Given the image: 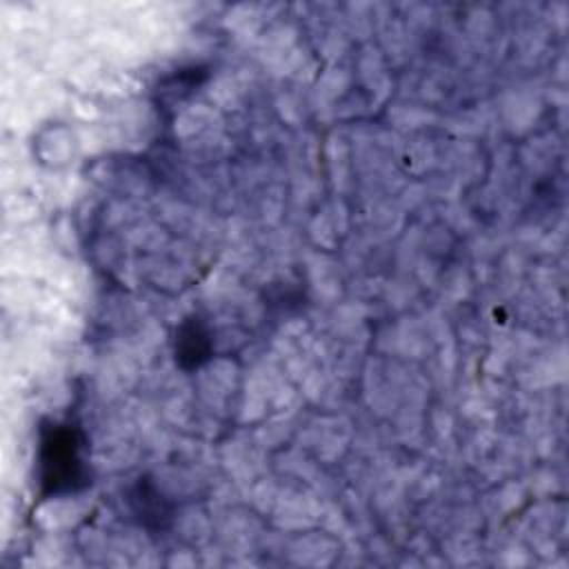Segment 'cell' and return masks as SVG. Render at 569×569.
I'll use <instances>...</instances> for the list:
<instances>
[{"label": "cell", "mask_w": 569, "mask_h": 569, "mask_svg": "<svg viewBox=\"0 0 569 569\" xmlns=\"http://www.w3.org/2000/svg\"><path fill=\"white\" fill-rule=\"evenodd\" d=\"M42 478L53 491H69L84 478L80 438L69 427H53L42 440Z\"/></svg>", "instance_id": "obj_1"}, {"label": "cell", "mask_w": 569, "mask_h": 569, "mask_svg": "<svg viewBox=\"0 0 569 569\" xmlns=\"http://www.w3.org/2000/svg\"><path fill=\"white\" fill-rule=\"evenodd\" d=\"M209 353V340L207 333L196 325L189 322L180 329V338H178V356L180 360L189 358V365H200Z\"/></svg>", "instance_id": "obj_2"}]
</instances>
